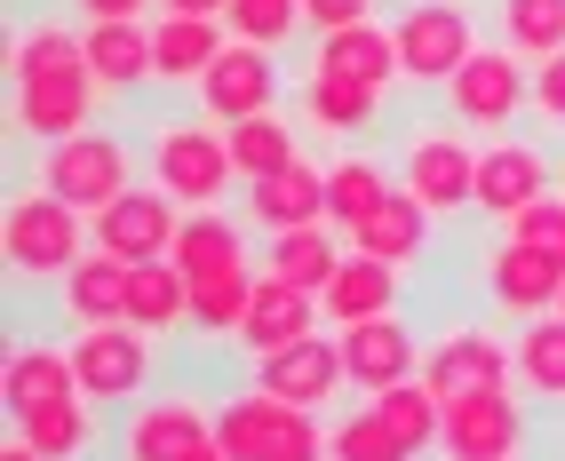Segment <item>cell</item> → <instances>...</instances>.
I'll return each instance as SVG.
<instances>
[{
    "mask_svg": "<svg viewBox=\"0 0 565 461\" xmlns=\"http://www.w3.org/2000/svg\"><path fill=\"white\" fill-rule=\"evenodd\" d=\"M9 72H17V128L32 143H64V136H81L96 128V72H88V49H81V32L41 17L32 32H17V49H9Z\"/></svg>",
    "mask_w": 565,
    "mask_h": 461,
    "instance_id": "cell-1",
    "label": "cell"
},
{
    "mask_svg": "<svg viewBox=\"0 0 565 461\" xmlns=\"http://www.w3.org/2000/svg\"><path fill=\"white\" fill-rule=\"evenodd\" d=\"M143 175H152L160 191H175L183 207H223L232 200V136H223L207 111L192 104L183 120H152V136H143Z\"/></svg>",
    "mask_w": 565,
    "mask_h": 461,
    "instance_id": "cell-2",
    "label": "cell"
},
{
    "mask_svg": "<svg viewBox=\"0 0 565 461\" xmlns=\"http://www.w3.org/2000/svg\"><path fill=\"white\" fill-rule=\"evenodd\" d=\"M88 247H96V239H88V215L64 207L56 191H41V183L17 191L9 215H0V255H9L17 279H64Z\"/></svg>",
    "mask_w": 565,
    "mask_h": 461,
    "instance_id": "cell-3",
    "label": "cell"
},
{
    "mask_svg": "<svg viewBox=\"0 0 565 461\" xmlns=\"http://www.w3.org/2000/svg\"><path fill=\"white\" fill-rule=\"evenodd\" d=\"M41 191H56L64 207H81V215H104L120 191H136V143L120 128H81V136H64L41 151V175H32Z\"/></svg>",
    "mask_w": 565,
    "mask_h": 461,
    "instance_id": "cell-4",
    "label": "cell"
},
{
    "mask_svg": "<svg viewBox=\"0 0 565 461\" xmlns=\"http://www.w3.org/2000/svg\"><path fill=\"white\" fill-rule=\"evenodd\" d=\"M438 104L462 136H510L525 120V104H534V64L518 49H478L455 81L438 88Z\"/></svg>",
    "mask_w": 565,
    "mask_h": 461,
    "instance_id": "cell-5",
    "label": "cell"
},
{
    "mask_svg": "<svg viewBox=\"0 0 565 461\" xmlns=\"http://www.w3.org/2000/svg\"><path fill=\"white\" fill-rule=\"evenodd\" d=\"M525 438H534V398H525L518 382H494V390L446 398L438 461H518Z\"/></svg>",
    "mask_w": 565,
    "mask_h": 461,
    "instance_id": "cell-6",
    "label": "cell"
},
{
    "mask_svg": "<svg viewBox=\"0 0 565 461\" xmlns=\"http://www.w3.org/2000/svg\"><path fill=\"white\" fill-rule=\"evenodd\" d=\"M215 438L232 446V461H327L319 414L279 406L271 390H239L215 406Z\"/></svg>",
    "mask_w": 565,
    "mask_h": 461,
    "instance_id": "cell-7",
    "label": "cell"
},
{
    "mask_svg": "<svg viewBox=\"0 0 565 461\" xmlns=\"http://www.w3.org/2000/svg\"><path fill=\"white\" fill-rule=\"evenodd\" d=\"M72 366H81V398L88 406H136V398H152L143 382H152L160 366V342L128 326V319H111V326H72Z\"/></svg>",
    "mask_w": 565,
    "mask_h": 461,
    "instance_id": "cell-8",
    "label": "cell"
},
{
    "mask_svg": "<svg viewBox=\"0 0 565 461\" xmlns=\"http://www.w3.org/2000/svg\"><path fill=\"white\" fill-rule=\"evenodd\" d=\"M391 32H398V72H406L414 88H446V81L478 56V17H470V0H406Z\"/></svg>",
    "mask_w": 565,
    "mask_h": 461,
    "instance_id": "cell-9",
    "label": "cell"
},
{
    "mask_svg": "<svg viewBox=\"0 0 565 461\" xmlns=\"http://www.w3.org/2000/svg\"><path fill=\"white\" fill-rule=\"evenodd\" d=\"M398 191H414L430 215H462L478 207V143L455 128H414L398 151Z\"/></svg>",
    "mask_w": 565,
    "mask_h": 461,
    "instance_id": "cell-10",
    "label": "cell"
},
{
    "mask_svg": "<svg viewBox=\"0 0 565 461\" xmlns=\"http://www.w3.org/2000/svg\"><path fill=\"white\" fill-rule=\"evenodd\" d=\"M279 96H287L279 49H255V41H232L207 64V81L192 88V104L207 111L215 128H239V120H255V111H279Z\"/></svg>",
    "mask_w": 565,
    "mask_h": 461,
    "instance_id": "cell-11",
    "label": "cell"
},
{
    "mask_svg": "<svg viewBox=\"0 0 565 461\" xmlns=\"http://www.w3.org/2000/svg\"><path fill=\"white\" fill-rule=\"evenodd\" d=\"M550 191H557L550 143H534V136H486L478 143V215L486 223H510L534 200H550Z\"/></svg>",
    "mask_w": 565,
    "mask_h": 461,
    "instance_id": "cell-12",
    "label": "cell"
},
{
    "mask_svg": "<svg viewBox=\"0 0 565 461\" xmlns=\"http://www.w3.org/2000/svg\"><path fill=\"white\" fill-rule=\"evenodd\" d=\"M175 230H183V200H175V191H160V183H136V191H120L104 215H88V239H96L104 255H120V262H160V255H175Z\"/></svg>",
    "mask_w": 565,
    "mask_h": 461,
    "instance_id": "cell-13",
    "label": "cell"
},
{
    "mask_svg": "<svg viewBox=\"0 0 565 461\" xmlns=\"http://www.w3.org/2000/svg\"><path fill=\"white\" fill-rule=\"evenodd\" d=\"M255 390H271L279 406L327 414L334 398L351 390V374H343V342H334V334H303V342H287V351L255 358Z\"/></svg>",
    "mask_w": 565,
    "mask_h": 461,
    "instance_id": "cell-14",
    "label": "cell"
},
{
    "mask_svg": "<svg viewBox=\"0 0 565 461\" xmlns=\"http://www.w3.org/2000/svg\"><path fill=\"white\" fill-rule=\"evenodd\" d=\"M423 382L438 398L462 390H494V382H518V351L494 326H446L438 342H423Z\"/></svg>",
    "mask_w": 565,
    "mask_h": 461,
    "instance_id": "cell-15",
    "label": "cell"
},
{
    "mask_svg": "<svg viewBox=\"0 0 565 461\" xmlns=\"http://www.w3.org/2000/svg\"><path fill=\"white\" fill-rule=\"evenodd\" d=\"M557 294H565V262H550V255H534L525 239H502L486 247V302H494L502 319H542V311H557Z\"/></svg>",
    "mask_w": 565,
    "mask_h": 461,
    "instance_id": "cell-16",
    "label": "cell"
},
{
    "mask_svg": "<svg viewBox=\"0 0 565 461\" xmlns=\"http://www.w3.org/2000/svg\"><path fill=\"white\" fill-rule=\"evenodd\" d=\"M334 342H343V374L351 390L374 398L391 390V382H414L423 374V342H414V326L391 311V319H359V326H334Z\"/></svg>",
    "mask_w": 565,
    "mask_h": 461,
    "instance_id": "cell-17",
    "label": "cell"
},
{
    "mask_svg": "<svg viewBox=\"0 0 565 461\" xmlns=\"http://www.w3.org/2000/svg\"><path fill=\"white\" fill-rule=\"evenodd\" d=\"M215 430V414L200 398H183V390H160V398H136L120 414V461H175L192 438Z\"/></svg>",
    "mask_w": 565,
    "mask_h": 461,
    "instance_id": "cell-18",
    "label": "cell"
},
{
    "mask_svg": "<svg viewBox=\"0 0 565 461\" xmlns=\"http://www.w3.org/2000/svg\"><path fill=\"white\" fill-rule=\"evenodd\" d=\"M295 104H303V128H319L327 143H359V136H374V128H383V104H391V88L343 81V72H303Z\"/></svg>",
    "mask_w": 565,
    "mask_h": 461,
    "instance_id": "cell-19",
    "label": "cell"
},
{
    "mask_svg": "<svg viewBox=\"0 0 565 461\" xmlns=\"http://www.w3.org/2000/svg\"><path fill=\"white\" fill-rule=\"evenodd\" d=\"M319 319H327L319 294H303V287H287V279L263 271V279H255V302H247V319H239L232 342H239L247 358H271V351H287V342L319 334Z\"/></svg>",
    "mask_w": 565,
    "mask_h": 461,
    "instance_id": "cell-20",
    "label": "cell"
},
{
    "mask_svg": "<svg viewBox=\"0 0 565 461\" xmlns=\"http://www.w3.org/2000/svg\"><path fill=\"white\" fill-rule=\"evenodd\" d=\"M247 223L263 230V239L327 223V168H319V160H295V168H279V175L247 183Z\"/></svg>",
    "mask_w": 565,
    "mask_h": 461,
    "instance_id": "cell-21",
    "label": "cell"
},
{
    "mask_svg": "<svg viewBox=\"0 0 565 461\" xmlns=\"http://www.w3.org/2000/svg\"><path fill=\"white\" fill-rule=\"evenodd\" d=\"M223 49H232L223 17H152V81L160 88H200Z\"/></svg>",
    "mask_w": 565,
    "mask_h": 461,
    "instance_id": "cell-22",
    "label": "cell"
},
{
    "mask_svg": "<svg viewBox=\"0 0 565 461\" xmlns=\"http://www.w3.org/2000/svg\"><path fill=\"white\" fill-rule=\"evenodd\" d=\"M104 406H88L81 390L72 398H49V406H24V414H9V430L32 446V453H49V461H96L104 453V421H96Z\"/></svg>",
    "mask_w": 565,
    "mask_h": 461,
    "instance_id": "cell-23",
    "label": "cell"
},
{
    "mask_svg": "<svg viewBox=\"0 0 565 461\" xmlns=\"http://www.w3.org/2000/svg\"><path fill=\"white\" fill-rule=\"evenodd\" d=\"M128 279H136V262L88 247V255L56 279V311H64V326H111V319H128Z\"/></svg>",
    "mask_w": 565,
    "mask_h": 461,
    "instance_id": "cell-24",
    "label": "cell"
},
{
    "mask_svg": "<svg viewBox=\"0 0 565 461\" xmlns=\"http://www.w3.org/2000/svg\"><path fill=\"white\" fill-rule=\"evenodd\" d=\"M311 72H343V81L391 88V81H406V72H398V32L383 17H374V24H343V32H311Z\"/></svg>",
    "mask_w": 565,
    "mask_h": 461,
    "instance_id": "cell-25",
    "label": "cell"
},
{
    "mask_svg": "<svg viewBox=\"0 0 565 461\" xmlns=\"http://www.w3.org/2000/svg\"><path fill=\"white\" fill-rule=\"evenodd\" d=\"M430 223H438V215L414 200V191H391V200L351 230V247L374 255V262H391V271H414V262L430 255Z\"/></svg>",
    "mask_w": 565,
    "mask_h": 461,
    "instance_id": "cell-26",
    "label": "cell"
},
{
    "mask_svg": "<svg viewBox=\"0 0 565 461\" xmlns=\"http://www.w3.org/2000/svg\"><path fill=\"white\" fill-rule=\"evenodd\" d=\"M81 49H88V72L104 96H136L152 81V24H81Z\"/></svg>",
    "mask_w": 565,
    "mask_h": 461,
    "instance_id": "cell-27",
    "label": "cell"
},
{
    "mask_svg": "<svg viewBox=\"0 0 565 461\" xmlns=\"http://www.w3.org/2000/svg\"><path fill=\"white\" fill-rule=\"evenodd\" d=\"M81 390V366H72V342H17L9 366H0V398L9 414L24 406H49V398H72Z\"/></svg>",
    "mask_w": 565,
    "mask_h": 461,
    "instance_id": "cell-28",
    "label": "cell"
},
{
    "mask_svg": "<svg viewBox=\"0 0 565 461\" xmlns=\"http://www.w3.org/2000/svg\"><path fill=\"white\" fill-rule=\"evenodd\" d=\"M398 279H406V271H391V262H374V255H359V247H351V255H343V271L327 279V294H319V302H327V319H334V326L391 319V311H398Z\"/></svg>",
    "mask_w": 565,
    "mask_h": 461,
    "instance_id": "cell-29",
    "label": "cell"
},
{
    "mask_svg": "<svg viewBox=\"0 0 565 461\" xmlns=\"http://www.w3.org/2000/svg\"><path fill=\"white\" fill-rule=\"evenodd\" d=\"M247 230L255 223H239V215H223V207H183V230H175V271L183 279H207V271H223V262H247Z\"/></svg>",
    "mask_w": 565,
    "mask_h": 461,
    "instance_id": "cell-30",
    "label": "cell"
},
{
    "mask_svg": "<svg viewBox=\"0 0 565 461\" xmlns=\"http://www.w3.org/2000/svg\"><path fill=\"white\" fill-rule=\"evenodd\" d=\"M391 191H398V175L374 160V151H343V160H327V223L351 239V230L383 207Z\"/></svg>",
    "mask_w": 565,
    "mask_h": 461,
    "instance_id": "cell-31",
    "label": "cell"
},
{
    "mask_svg": "<svg viewBox=\"0 0 565 461\" xmlns=\"http://www.w3.org/2000/svg\"><path fill=\"white\" fill-rule=\"evenodd\" d=\"M351 247H334V223H311V230H279V239H263V271L303 287V294H327V279L343 271Z\"/></svg>",
    "mask_w": 565,
    "mask_h": 461,
    "instance_id": "cell-32",
    "label": "cell"
},
{
    "mask_svg": "<svg viewBox=\"0 0 565 461\" xmlns=\"http://www.w3.org/2000/svg\"><path fill=\"white\" fill-rule=\"evenodd\" d=\"M518 351V390L534 406H565V311H542L510 334Z\"/></svg>",
    "mask_w": 565,
    "mask_h": 461,
    "instance_id": "cell-33",
    "label": "cell"
},
{
    "mask_svg": "<svg viewBox=\"0 0 565 461\" xmlns=\"http://www.w3.org/2000/svg\"><path fill=\"white\" fill-rule=\"evenodd\" d=\"M128 326H143L152 342L192 326V279H183L168 255L160 262H136V279H128Z\"/></svg>",
    "mask_w": 565,
    "mask_h": 461,
    "instance_id": "cell-34",
    "label": "cell"
},
{
    "mask_svg": "<svg viewBox=\"0 0 565 461\" xmlns=\"http://www.w3.org/2000/svg\"><path fill=\"white\" fill-rule=\"evenodd\" d=\"M374 406H383V421L398 430V446H406L414 461H430V453H438V430H446V398L430 390L423 374H414V382H391V390H374Z\"/></svg>",
    "mask_w": 565,
    "mask_h": 461,
    "instance_id": "cell-35",
    "label": "cell"
},
{
    "mask_svg": "<svg viewBox=\"0 0 565 461\" xmlns=\"http://www.w3.org/2000/svg\"><path fill=\"white\" fill-rule=\"evenodd\" d=\"M255 279H263L255 255L247 262H223V271H207V279H192V326L200 334H239L247 302H255Z\"/></svg>",
    "mask_w": 565,
    "mask_h": 461,
    "instance_id": "cell-36",
    "label": "cell"
},
{
    "mask_svg": "<svg viewBox=\"0 0 565 461\" xmlns=\"http://www.w3.org/2000/svg\"><path fill=\"white\" fill-rule=\"evenodd\" d=\"M223 136H232V168H239V183H263V175H279V168L303 160V143H295L287 111H255V120L223 128Z\"/></svg>",
    "mask_w": 565,
    "mask_h": 461,
    "instance_id": "cell-37",
    "label": "cell"
},
{
    "mask_svg": "<svg viewBox=\"0 0 565 461\" xmlns=\"http://www.w3.org/2000/svg\"><path fill=\"white\" fill-rule=\"evenodd\" d=\"M502 49H518L525 64H542L565 49V0H502Z\"/></svg>",
    "mask_w": 565,
    "mask_h": 461,
    "instance_id": "cell-38",
    "label": "cell"
},
{
    "mask_svg": "<svg viewBox=\"0 0 565 461\" xmlns=\"http://www.w3.org/2000/svg\"><path fill=\"white\" fill-rule=\"evenodd\" d=\"M327 461H414V453L398 446V430L383 421V406L366 398V406H351V414L327 430Z\"/></svg>",
    "mask_w": 565,
    "mask_h": 461,
    "instance_id": "cell-39",
    "label": "cell"
},
{
    "mask_svg": "<svg viewBox=\"0 0 565 461\" xmlns=\"http://www.w3.org/2000/svg\"><path fill=\"white\" fill-rule=\"evenodd\" d=\"M223 24H232V41L287 49L295 32H303V0H232V9H223Z\"/></svg>",
    "mask_w": 565,
    "mask_h": 461,
    "instance_id": "cell-40",
    "label": "cell"
},
{
    "mask_svg": "<svg viewBox=\"0 0 565 461\" xmlns=\"http://www.w3.org/2000/svg\"><path fill=\"white\" fill-rule=\"evenodd\" d=\"M510 239H525L534 255H550V262H565V191H550V200H534L525 215H510L502 223Z\"/></svg>",
    "mask_w": 565,
    "mask_h": 461,
    "instance_id": "cell-41",
    "label": "cell"
},
{
    "mask_svg": "<svg viewBox=\"0 0 565 461\" xmlns=\"http://www.w3.org/2000/svg\"><path fill=\"white\" fill-rule=\"evenodd\" d=\"M525 120H542V128H565V49L534 64V104H525Z\"/></svg>",
    "mask_w": 565,
    "mask_h": 461,
    "instance_id": "cell-42",
    "label": "cell"
},
{
    "mask_svg": "<svg viewBox=\"0 0 565 461\" xmlns=\"http://www.w3.org/2000/svg\"><path fill=\"white\" fill-rule=\"evenodd\" d=\"M383 0H303V24L311 32H343V24H374Z\"/></svg>",
    "mask_w": 565,
    "mask_h": 461,
    "instance_id": "cell-43",
    "label": "cell"
},
{
    "mask_svg": "<svg viewBox=\"0 0 565 461\" xmlns=\"http://www.w3.org/2000/svg\"><path fill=\"white\" fill-rule=\"evenodd\" d=\"M143 9H160V0H81V17H88V24H136Z\"/></svg>",
    "mask_w": 565,
    "mask_h": 461,
    "instance_id": "cell-44",
    "label": "cell"
},
{
    "mask_svg": "<svg viewBox=\"0 0 565 461\" xmlns=\"http://www.w3.org/2000/svg\"><path fill=\"white\" fill-rule=\"evenodd\" d=\"M232 0H160V17H223Z\"/></svg>",
    "mask_w": 565,
    "mask_h": 461,
    "instance_id": "cell-45",
    "label": "cell"
},
{
    "mask_svg": "<svg viewBox=\"0 0 565 461\" xmlns=\"http://www.w3.org/2000/svg\"><path fill=\"white\" fill-rule=\"evenodd\" d=\"M175 461H232V446H223V438H215V430H207V438H192V446H183V453H175Z\"/></svg>",
    "mask_w": 565,
    "mask_h": 461,
    "instance_id": "cell-46",
    "label": "cell"
},
{
    "mask_svg": "<svg viewBox=\"0 0 565 461\" xmlns=\"http://www.w3.org/2000/svg\"><path fill=\"white\" fill-rule=\"evenodd\" d=\"M0 461H49V453H32V446H24V438L9 430V446H0Z\"/></svg>",
    "mask_w": 565,
    "mask_h": 461,
    "instance_id": "cell-47",
    "label": "cell"
},
{
    "mask_svg": "<svg viewBox=\"0 0 565 461\" xmlns=\"http://www.w3.org/2000/svg\"><path fill=\"white\" fill-rule=\"evenodd\" d=\"M557 311H565V294H557Z\"/></svg>",
    "mask_w": 565,
    "mask_h": 461,
    "instance_id": "cell-48",
    "label": "cell"
}]
</instances>
